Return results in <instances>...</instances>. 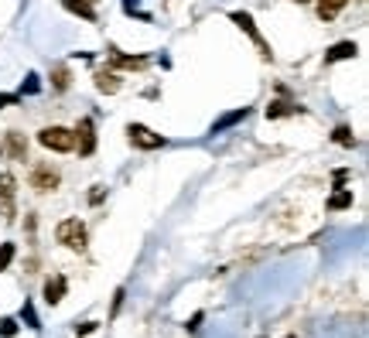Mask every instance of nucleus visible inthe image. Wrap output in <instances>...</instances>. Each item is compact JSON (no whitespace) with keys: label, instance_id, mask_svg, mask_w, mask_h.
I'll use <instances>...</instances> for the list:
<instances>
[{"label":"nucleus","instance_id":"nucleus-15","mask_svg":"<svg viewBox=\"0 0 369 338\" xmlns=\"http://www.w3.org/2000/svg\"><path fill=\"white\" fill-rule=\"evenodd\" d=\"M246 113H250L246 106H243V109H233V113H226L222 120H215V123H212V134H222L226 127H233V123H240V120H243Z\"/></svg>","mask_w":369,"mask_h":338},{"label":"nucleus","instance_id":"nucleus-26","mask_svg":"<svg viewBox=\"0 0 369 338\" xmlns=\"http://www.w3.org/2000/svg\"><path fill=\"white\" fill-rule=\"evenodd\" d=\"M294 3H311V0H294Z\"/></svg>","mask_w":369,"mask_h":338},{"label":"nucleus","instance_id":"nucleus-14","mask_svg":"<svg viewBox=\"0 0 369 338\" xmlns=\"http://www.w3.org/2000/svg\"><path fill=\"white\" fill-rule=\"evenodd\" d=\"M346 3H349V0H318V17H321V21H335Z\"/></svg>","mask_w":369,"mask_h":338},{"label":"nucleus","instance_id":"nucleus-5","mask_svg":"<svg viewBox=\"0 0 369 338\" xmlns=\"http://www.w3.org/2000/svg\"><path fill=\"white\" fill-rule=\"evenodd\" d=\"M59 181H62V174H59V168H52L48 161H41V165L31 168V188L41 191V195H45V191H55Z\"/></svg>","mask_w":369,"mask_h":338},{"label":"nucleus","instance_id":"nucleus-19","mask_svg":"<svg viewBox=\"0 0 369 338\" xmlns=\"http://www.w3.org/2000/svg\"><path fill=\"white\" fill-rule=\"evenodd\" d=\"M352 205V191L349 188H339L332 198H328V209H349Z\"/></svg>","mask_w":369,"mask_h":338},{"label":"nucleus","instance_id":"nucleus-23","mask_svg":"<svg viewBox=\"0 0 369 338\" xmlns=\"http://www.w3.org/2000/svg\"><path fill=\"white\" fill-rule=\"evenodd\" d=\"M89 202H92V205H99V202H103V188H99V184L89 191Z\"/></svg>","mask_w":369,"mask_h":338},{"label":"nucleus","instance_id":"nucleus-25","mask_svg":"<svg viewBox=\"0 0 369 338\" xmlns=\"http://www.w3.org/2000/svg\"><path fill=\"white\" fill-rule=\"evenodd\" d=\"M10 103H17V96H7V92H0V109H3V106H10Z\"/></svg>","mask_w":369,"mask_h":338},{"label":"nucleus","instance_id":"nucleus-22","mask_svg":"<svg viewBox=\"0 0 369 338\" xmlns=\"http://www.w3.org/2000/svg\"><path fill=\"white\" fill-rule=\"evenodd\" d=\"M0 335L14 338V335H17V321H14V318H3V321H0Z\"/></svg>","mask_w":369,"mask_h":338},{"label":"nucleus","instance_id":"nucleus-21","mask_svg":"<svg viewBox=\"0 0 369 338\" xmlns=\"http://www.w3.org/2000/svg\"><path fill=\"white\" fill-rule=\"evenodd\" d=\"M21 315H24V321H28V328H34V332L41 328V325H38V315H34V308H31L28 301H24V311H21Z\"/></svg>","mask_w":369,"mask_h":338},{"label":"nucleus","instance_id":"nucleus-24","mask_svg":"<svg viewBox=\"0 0 369 338\" xmlns=\"http://www.w3.org/2000/svg\"><path fill=\"white\" fill-rule=\"evenodd\" d=\"M24 92H38V76H28V85H24Z\"/></svg>","mask_w":369,"mask_h":338},{"label":"nucleus","instance_id":"nucleus-12","mask_svg":"<svg viewBox=\"0 0 369 338\" xmlns=\"http://www.w3.org/2000/svg\"><path fill=\"white\" fill-rule=\"evenodd\" d=\"M3 147H7V154H10L14 161H24V158H28V140H24V134H17V130H7Z\"/></svg>","mask_w":369,"mask_h":338},{"label":"nucleus","instance_id":"nucleus-13","mask_svg":"<svg viewBox=\"0 0 369 338\" xmlns=\"http://www.w3.org/2000/svg\"><path fill=\"white\" fill-rule=\"evenodd\" d=\"M62 3H65V10H72L86 21H96V3L92 0H62Z\"/></svg>","mask_w":369,"mask_h":338},{"label":"nucleus","instance_id":"nucleus-3","mask_svg":"<svg viewBox=\"0 0 369 338\" xmlns=\"http://www.w3.org/2000/svg\"><path fill=\"white\" fill-rule=\"evenodd\" d=\"M229 17H233V24H236L240 31H246V34H250V41H253V45L260 48V55H264V59H274V52H271V45L264 41V34L257 31V21H253V17H250L246 10H233Z\"/></svg>","mask_w":369,"mask_h":338},{"label":"nucleus","instance_id":"nucleus-18","mask_svg":"<svg viewBox=\"0 0 369 338\" xmlns=\"http://www.w3.org/2000/svg\"><path fill=\"white\" fill-rule=\"evenodd\" d=\"M69 83H72L69 69H65V65H55V69H52V85H55L59 92H65V89H69Z\"/></svg>","mask_w":369,"mask_h":338},{"label":"nucleus","instance_id":"nucleus-2","mask_svg":"<svg viewBox=\"0 0 369 338\" xmlns=\"http://www.w3.org/2000/svg\"><path fill=\"white\" fill-rule=\"evenodd\" d=\"M38 144H41L45 151H55V154H69V151H76L72 130H65V127H45V130L38 134Z\"/></svg>","mask_w":369,"mask_h":338},{"label":"nucleus","instance_id":"nucleus-16","mask_svg":"<svg viewBox=\"0 0 369 338\" xmlns=\"http://www.w3.org/2000/svg\"><path fill=\"white\" fill-rule=\"evenodd\" d=\"M332 140H335L339 147H356V144H359V140H356V134H352V127H346V123L332 130Z\"/></svg>","mask_w":369,"mask_h":338},{"label":"nucleus","instance_id":"nucleus-20","mask_svg":"<svg viewBox=\"0 0 369 338\" xmlns=\"http://www.w3.org/2000/svg\"><path fill=\"white\" fill-rule=\"evenodd\" d=\"M10 260H14V243H0V273L10 266Z\"/></svg>","mask_w":369,"mask_h":338},{"label":"nucleus","instance_id":"nucleus-6","mask_svg":"<svg viewBox=\"0 0 369 338\" xmlns=\"http://www.w3.org/2000/svg\"><path fill=\"white\" fill-rule=\"evenodd\" d=\"M14 195H17V181H14V174L10 171H0V215L7 219V222H14Z\"/></svg>","mask_w":369,"mask_h":338},{"label":"nucleus","instance_id":"nucleus-7","mask_svg":"<svg viewBox=\"0 0 369 338\" xmlns=\"http://www.w3.org/2000/svg\"><path fill=\"white\" fill-rule=\"evenodd\" d=\"M72 140H76V147H79L83 158H89L92 151H96V123H92L89 116L79 120V127L72 130Z\"/></svg>","mask_w":369,"mask_h":338},{"label":"nucleus","instance_id":"nucleus-11","mask_svg":"<svg viewBox=\"0 0 369 338\" xmlns=\"http://www.w3.org/2000/svg\"><path fill=\"white\" fill-rule=\"evenodd\" d=\"M92 83H96V89H99V92L113 96V92H120V85H123V79H120V76H116L113 69H109V72H106V69H99V72L92 76Z\"/></svg>","mask_w":369,"mask_h":338},{"label":"nucleus","instance_id":"nucleus-17","mask_svg":"<svg viewBox=\"0 0 369 338\" xmlns=\"http://www.w3.org/2000/svg\"><path fill=\"white\" fill-rule=\"evenodd\" d=\"M294 113H297V106H294V103H284V99H277V103H271V106H267V116H271V120L294 116Z\"/></svg>","mask_w":369,"mask_h":338},{"label":"nucleus","instance_id":"nucleus-9","mask_svg":"<svg viewBox=\"0 0 369 338\" xmlns=\"http://www.w3.org/2000/svg\"><path fill=\"white\" fill-rule=\"evenodd\" d=\"M356 55H359V45H356V41H339V45H332V48L325 52V65L346 62V59H356Z\"/></svg>","mask_w":369,"mask_h":338},{"label":"nucleus","instance_id":"nucleus-27","mask_svg":"<svg viewBox=\"0 0 369 338\" xmlns=\"http://www.w3.org/2000/svg\"><path fill=\"white\" fill-rule=\"evenodd\" d=\"M92 3H96V0H92Z\"/></svg>","mask_w":369,"mask_h":338},{"label":"nucleus","instance_id":"nucleus-10","mask_svg":"<svg viewBox=\"0 0 369 338\" xmlns=\"http://www.w3.org/2000/svg\"><path fill=\"white\" fill-rule=\"evenodd\" d=\"M65 291H69V284H65L62 273H52V277L45 280V301H48V304H59V301L65 297Z\"/></svg>","mask_w":369,"mask_h":338},{"label":"nucleus","instance_id":"nucleus-8","mask_svg":"<svg viewBox=\"0 0 369 338\" xmlns=\"http://www.w3.org/2000/svg\"><path fill=\"white\" fill-rule=\"evenodd\" d=\"M109 65H116V69H147L151 65V59L147 55H123L120 48H109Z\"/></svg>","mask_w":369,"mask_h":338},{"label":"nucleus","instance_id":"nucleus-4","mask_svg":"<svg viewBox=\"0 0 369 338\" xmlns=\"http://www.w3.org/2000/svg\"><path fill=\"white\" fill-rule=\"evenodd\" d=\"M127 137H130V144L140 147V151H158V147H165V137L154 134V130L144 127V123H130V127H127Z\"/></svg>","mask_w":369,"mask_h":338},{"label":"nucleus","instance_id":"nucleus-1","mask_svg":"<svg viewBox=\"0 0 369 338\" xmlns=\"http://www.w3.org/2000/svg\"><path fill=\"white\" fill-rule=\"evenodd\" d=\"M55 240H59L62 246L83 253V250H86V222H83V219H62V222L55 226Z\"/></svg>","mask_w":369,"mask_h":338}]
</instances>
